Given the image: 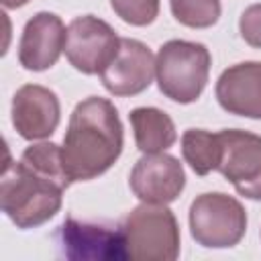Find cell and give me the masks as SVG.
Instances as JSON below:
<instances>
[{"instance_id":"cell-1","label":"cell","mask_w":261,"mask_h":261,"mask_svg":"<svg viewBox=\"0 0 261 261\" xmlns=\"http://www.w3.org/2000/svg\"><path fill=\"white\" fill-rule=\"evenodd\" d=\"M124 133L114 104L100 96L82 100L71 116L61 145L69 181H88L106 173L122 153Z\"/></svg>"},{"instance_id":"cell-2","label":"cell","mask_w":261,"mask_h":261,"mask_svg":"<svg viewBox=\"0 0 261 261\" xmlns=\"http://www.w3.org/2000/svg\"><path fill=\"white\" fill-rule=\"evenodd\" d=\"M63 188L33 171L22 161L6 157L0 179L2 212L18 228H35L51 220L61 208Z\"/></svg>"},{"instance_id":"cell-3","label":"cell","mask_w":261,"mask_h":261,"mask_svg":"<svg viewBox=\"0 0 261 261\" xmlns=\"http://www.w3.org/2000/svg\"><path fill=\"white\" fill-rule=\"evenodd\" d=\"M210 51L202 43L171 39L155 57V77L161 94L179 104L196 102L210 75Z\"/></svg>"},{"instance_id":"cell-4","label":"cell","mask_w":261,"mask_h":261,"mask_svg":"<svg viewBox=\"0 0 261 261\" xmlns=\"http://www.w3.org/2000/svg\"><path fill=\"white\" fill-rule=\"evenodd\" d=\"M126 259L175 261L179 257V224L167 204L133 208L120 224Z\"/></svg>"},{"instance_id":"cell-5","label":"cell","mask_w":261,"mask_h":261,"mask_svg":"<svg viewBox=\"0 0 261 261\" xmlns=\"http://www.w3.org/2000/svg\"><path fill=\"white\" fill-rule=\"evenodd\" d=\"M192 239L206 249H228L241 243L247 230L243 204L222 192L200 194L190 206Z\"/></svg>"},{"instance_id":"cell-6","label":"cell","mask_w":261,"mask_h":261,"mask_svg":"<svg viewBox=\"0 0 261 261\" xmlns=\"http://www.w3.org/2000/svg\"><path fill=\"white\" fill-rule=\"evenodd\" d=\"M120 37L106 20L94 14L75 16L67 24L63 53L67 61L86 75L102 73L116 57Z\"/></svg>"},{"instance_id":"cell-7","label":"cell","mask_w":261,"mask_h":261,"mask_svg":"<svg viewBox=\"0 0 261 261\" xmlns=\"http://www.w3.org/2000/svg\"><path fill=\"white\" fill-rule=\"evenodd\" d=\"M218 137L222 151L216 169L241 196L261 200V137L241 128H224Z\"/></svg>"},{"instance_id":"cell-8","label":"cell","mask_w":261,"mask_h":261,"mask_svg":"<svg viewBox=\"0 0 261 261\" xmlns=\"http://www.w3.org/2000/svg\"><path fill=\"white\" fill-rule=\"evenodd\" d=\"M61 255L75 261H122L124 241L120 226L98 224L67 216L57 232Z\"/></svg>"},{"instance_id":"cell-9","label":"cell","mask_w":261,"mask_h":261,"mask_svg":"<svg viewBox=\"0 0 261 261\" xmlns=\"http://www.w3.org/2000/svg\"><path fill=\"white\" fill-rule=\"evenodd\" d=\"M128 186L147 204H171L186 186V173L177 157L167 153H145L133 167Z\"/></svg>"},{"instance_id":"cell-10","label":"cell","mask_w":261,"mask_h":261,"mask_svg":"<svg viewBox=\"0 0 261 261\" xmlns=\"http://www.w3.org/2000/svg\"><path fill=\"white\" fill-rule=\"evenodd\" d=\"M100 77L110 94L137 96L145 92L155 77V55L145 43L120 37L118 53Z\"/></svg>"},{"instance_id":"cell-11","label":"cell","mask_w":261,"mask_h":261,"mask_svg":"<svg viewBox=\"0 0 261 261\" xmlns=\"http://www.w3.org/2000/svg\"><path fill=\"white\" fill-rule=\"evenodd\" d=\"M59 118V98L45 86L24 84L12 96V126L27 141H37L53 135Z\"/></svg>"},{"instance_id":"cell-12","label":"cell","mask_w":261,"mask_h":261,"mask_svg":"<svg viewBox=\"0 0 261 261\" xmlns=\"http://www.w3.org/2000/svg\"><path fill=\"white\" fill-rule=\"evenodd\" d=\"M67 29L53 12H37L27 20L18 43V61L29 71L53 67L65 49Z\"/></svg>"},{"instance_id":"cell-13","label":"cell","mask_w":261,"mask_h":261,"mask_svg":"<svg viewBox=\"0 0 261 261\" xmlns=\"http://www.w3.org/2000/svg\"><path fill=\"white\" fill-rule=\"evenodd\" d=\"M214 94L228 114L261 120V61H243L224 69Z\"/></svg>"},{"instance_id":"cell-14","label":"cell","mask_w":261,"mask_h":261,"mask_svg":"<svg viewBox=\"0 0 261 261\" xmlns=\"http://www.w3.org/2000/svg\"><path fill=\"white\" fill-rule=\"evenodd\" d=\"M137 149L143 153H161L177 141L175 124L171 116L153 106L135 108L128 114Z\"/></svg>"},{"instance_id":"cell-15","label":"cell","mask_w":261,"mask_h":261,"mask_svg":"<svg viewBox=\"0 0 261 261\" xmlns=\"http://www.w3.org/2000/svg\"><path fill=\"white\" fill-rule=\"evenodd\" d=\"M220 137L204 128H188L181 135V155L196 175H208L220 161Z\"/></svg>"},{"instance_id":"cell-16","label":"cell","mask_w":261,"mask_h":261,"mask_svg":"<svg viewBox=\"0 0 261 261\" xmlns=\"http://www.w3.org/2000/svg\"><path fill=\"white\" fill-rule=\"evenodd\" d=\"M20 161L31 167L33 171L45 175L47 179L59 184L63 190L71 184L67 173H65V167H63V159H61V147L55 145V143H37V145H31L22 151L20 155Z\"/></svg>"},{"instance_id":"cell-17","label":"cell","mask_w":261,"mask_h":261,"mask_svg":"<svg viewBox=\"0 0 261 261\" xmlns=\"http://www.w3.org/2000/svg\"><path fill=\"white\" fill-rule=\"evenodd\" d=\"M173 18L190 29H208L220 18V0H169Z\"/></svg>"},{"instance_id":"cell-18","label":"cell","mask_w":261,"mask_h":261,"mask_svg":"<svg viewBox=\"0 0 261 261\" xmlns=\"http://www.w3.org/2000/svg\"><path fill=\"white\" fill-rule=\"evenodd\" d=\"M116 16L133 27H147L159 14V0H110Z\"/></svg>"},{"instance_id":"cell-19","label":"cell","mask_w":261,"mask_h":261,"mask_svg":"<svg viewBox=\"0 0 261 261\" xmlns=\"http://www.w3.org/2000/svg\"><path fill=\"white\" fill-rule=\"evenodd\" d=\"M239 31L247 45L261 49V2L251 4L243 10L239 18Z\"/></svg>"},{"instance_id":"cell-20","label":"cell","mask_w":261,"mask_h":261,"mask_svg":"<svg viewBox=\"0 0 261 261\" xmlns=\"http://www.w3.org/2000/svg\"><path fill=\"white\" fill-rule=\"evenodd\" d=\"M29 0H2V4H4V8H20V6H24Z\"/></svg>"}]
</instances>
